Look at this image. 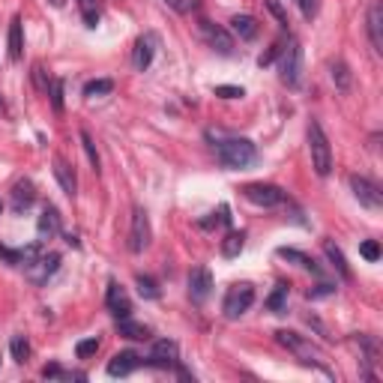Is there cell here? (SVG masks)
<instances>
[{"label": "cell", "mask_w": 383, "mask_h": 383, "mask_svg": "<svg viewBox=\"0 0 383 383\" xmlns=\"http://www.w3.org/2000/svg\"><path fill=\"white\" fill-rule=\"evenodd\" d=\"M216 156L228 171H240L258 162V147L249 138H219L216 141Z\"/></svg>", "instance_id": "6da1fadb"}, {"label": "cell", "mask_w": 383, "mask_h": 383, "mask_svg": "<svg viewBox=\"0 0 383 383\" xmlns=\"http://www.w3.org/2000/svg\"><path fill=\"white\" fill-rule=\"evenodd\" d=\"M276 341H279L281 347H288L299 362H306V366H315V368H320V371H327L324 350H320L318 345H311L306 336H299V332H290V329H279V332H276Z\"/></svg>", "instance_id": "7a4b0ae2"}, {"label": "cell", "mask_w": 383, "mask_h": 383, "mask_svg": "<svg viewBox=\"0 0 383 383\" xmlns=\"http://www.w3.org/2000/svg\"><path fill=\"white\" fill-rule=\"evenodd\" d=\"M308 153H311V168H315L318 177H329L332 171V147L327 132L320 129L318 120L308 123Z\"/></svg>", "instance_id": "3957f363"}, {"label": "cell", "mask_w": 383, "mask_h": 383, "mask_svg": "<svg viewBox=\"0 0 383 383\" xmlns=\"http://www.w3.org/2000/svg\"><path fill=\"white\" fill-rule=\"evenodd\" d=\"M279 78H281V84L290 87V90H297L302 84V45L297 39H288V45L281 48Z\"/></svg>", "instance_id": "277c9868"}, {"label": "cell", "mask_w": 383, "mask_h": 383, "mask_svg": "<svg viewBox=\"0 0 383 383\" xmlns=\"http://www.w3.org/2000/svg\"><path fill=\"white\" fill-rule=\"evenodd\" d=\"M251 302H255V288H251L249 281H240V285L228 288L225 302H221V311H225L228 320H237L251 308Z\"/></svg>", "instance_id": "5b68a950"}, {"label": "cell", "mask_w": 383, "mask_h": 383, "mask_svg": "<svg viewBox=\"0 0 383 383\" xmlns=\"http://www.w3.org/2000/svg\"><path fill=\"white\" fill-rule=\"evenodd\" d=\"M150 240H153V228H150V216L144 207H135L132 210V228H129V251L132 255H141Z\"/></svg>", "instance_id": "8992f818"}, {"label": "cell", "mask_w": 383, "mask_h": 383, "mask_svg": "<svg viewBox=\"0 0 383 383\" xmlns=\"http://www.w3.org/2000/svg\"><path fill=\"white\" fill-rule=\"evenodd\" d=\"M243 198L249 201V204L267 207V210L285 204V192H281L279 186H273V183H249V186H243Z\"/></svg>", "instance_id": "52a82bcc"}, {"label": "cell", "mask_w": 383, "mask_h": 383, "mask_svg": "<svg viewBox=\"0 0 383 383\" xmlns=\"http://www.w3.org/2000/svg\"><path fill=\"white\" fill-rule=\"evenodd\" d=\"M350 189H354V198L366 210H380L383 207V192H380L377 183H371L368 177L354 174V177H350Z\"/></svg>", "instance_id": "ba28073f"}, {"label": "cell", "mask_w": 383, "mask_h": 383, "mask_svg": "<svg viewBox=\"0 0 383 383\" xmlns=\"http://www.w3.org/2000/svg\"><path fill=\"white\" fill-rule=\"evenodd\" d=\"M156 52H159V36L153 33V30L141 33L135 39V48H132V66L138 69V72H144V69H150V63H153Z\"/></svg>", "instance_id": "9c48e42d"}, {"label": "cell", "mask_w": 383, "mask_h": 383, "mask_svg": "<svg viewBox=\"0 0 383 383\" xmlns=\"http://www.w3.org/2000/svg\"><path fill=\"white\" fill-rule=\"evenodd\" d=\"M57 269H60V255H57V251H42L36 260H30V264H27V279L33 281V285H45Z\"/></svg>", "instance_id": "30bf717a"}, {"label": "cell", "mask_w": 383, "mask_h": 383, "mask_svg": "<svg viewBox=\"0 0 383 383\" xmlns=\"http://www.w3.org/2000/svg\"><path fill=\"white\" fill-rule=\"evenodd\" d=\"M210 294H213V273L207 267H195L189 273V299L195 306H204Z\"/></svg>", "instance_id": "8fae6325"}, {"label": "cell", "mask_w": 383, "mask_h": 383, "mask_svg": "<svg viewBox=\"0 0 383 383\" xmlns=\"http://www.w3.org/2000/svg\"><path fill=\"white\" fill-rule=\"evenodd\" d=\"M177 341H171V338H159L156 345H153V354H150L144 359V366L150 368H174L177 366Z\"/></svg>", "instance_id": "7c38bea8"}, {"label": "cell", "mask_w": 383, "mask_h": 383, "mask_svg": "<svg viewBox=\"0 0 383 383\" xmlns=\"http://www.w3.org/2000/svg\"><path fill=\"white\" fill-rule=\"evenodd\" d=\"M201 30H204V36H207V42L216 48V52L221 57H230L234 54V36L228 33L221 24H213V22H201Z\"/></svg>", "instance_id": "4fadbf2b"}, {"label": "cell", "mask_w": 383, "mask_h": 383, "mask_svg": "<svg viewBox=\"0 0 383 383\" xmlns=\"http://www.w3.org/2000/svg\"><path fill=\"white\" fill-rule=\"evenodd\" d=\"M105 306H108V311H111V315H114L117 320L132 315V299H129V294L117 285V281H111L108 290H105Z\"/></svg>", "instance_id": "5bb4252c"}, {"label": "cell", "mask_w": 383, "mask_h": 383, "mask_svg": "<svg viewBox=\"0 0 383 383\" xmlns=\"http://www.w3.org/2000/svg\"><path fill=\"white\" fill-rule=\"evenodd\" d=\"M144 366V359H141L135 350H120V354L111 357L108 362V375L111 377H126V375H132L135 368Z\"/></svg>", "instance_id": "9a60e30c"}, {"label": "cell", "mask_w": 383, "mask_h": 383, "mask_svg": "<svg viewBox=\"0 0 383 383\" xmlns=\"http://www.w3.org/2000/svg\"><path fill=\"white\" fill-rule=\"evenodd\" d=\"M368 39L375 45V52L383 54V3L375 0L368 9Z\"/></svg>", "instance_id": "2e32d148"}, {"label": "cell", "mask_w": 383, "mask_h": 383, "mask_svg": "<svg viewBox=\"0 0 383 383\" xmlns=\"http://www.w3.org/2000/svg\"><path fill=\"white\" fill-rule=\"evenodd\" d=\"M54 177H57V183H60V189L66 192L69 198H75L78 195V180H75V171H72V165L66 162V159H54Z\"/></svg>", "instance_id": "e0dca14e"}, {"label": "cell", "mask_w": 383, "mask_h": 383, "mask_svg": "<svg viewBox=\"0 0 383 383\" xmlns=\"http://www.w3.org/2000/svg\"><path fill=\"white\" fill-rule=\"evenodd\" d=\"M36 230H39V237H42V240H54L60 234V213H57V207L48 204L42 210V216H39V221H36Z\"/></svg>", "instance_id": "ac0fdd59"}, {"label": "cell", "mask_w": 383, "mask_h": 383, "mask_svg": "<svg viewBox=\"0 0 383 383\" xmlns=\"http://www.w3.org/2000/svg\"><path fill=\"white\" fill-rule=\"evenodd\" d=\"M279 258H285V260H294L297 267H302L306 273H311V276H324V269H320L318 264H315V258H308L306 251H299V249H288V246H281L279 249Z\"/></svg>", "instance_id": "d6986e66"}, {"label": "cell", "mask_w": 383, "mask_h": 383, "mask_svg": "<svg viewBox=\"0 0 383 383\" xmlns=\"http://www.w3.org/2000/svg\"><path fill=\"white\" fill-rule=\"evenodd\" d=\"M36 201V189L30 180H18V183L13 186V207H15V213H22V210H27L30 204Z\"/></svg>", "instance_id": "ffe728a7"}, {"label": "cell", "mask_w": 383, "mask_h": 383, "mask_svg": "<svg viewBox=\"0 0 383 383\" xmlns=\"http://www.w3.org/2000/svg\"><path fill=\"white\" fill-rule=\"evenodd\" d=\"M24 57V30H22V18H13V24H9V60L18 63V60Z\"/></svg>", "instance_id": "44dd1931"}, {"label": "cell", "mask_w": 383, "mask_h": 383, "mask_svg": "<svg viewBox=\"0 0 383 383\" xmlns=\"http://www.w3.org/2000/svg\"><path fill=\"white\" fill-rule=\"evenodd\" d=\"M117 329H120V336L123 338H132V341H147L150 338V327L138 324V320H132V318H120Z\"/></svg>", "instance_id": "7402d4cb"}, {"label": "cell", "mask_w": 383, "mask_h": 383, "mask_svg": "<svg viewBox=\"0 0 383 383\" xmlns=\"http://www.w3.org/2000/svg\"><path fill=\"white\" fill-rule=\"evenodd\" d=\"M329 75H332V84H336L341 93H347L350 84H354V75H350V66L345 60H332L329 63Z\"/></svg>", "instance_id": "603a6c76"}, {"label": "cell", "mask_w": 383, "mask_h": 383, "mask_svg": "<svg viewBox=\"0 0 383 383\" xmlns=\"http://www.w3.org/2000/svg\"><path fill=\"white\" fill-rule=\"evenodd\" d=\"M324 255L329 258V264L338 269L341 279H350V267H347V260H345V251L332 243V240H324Z\"/></svg>", "instance_id": "cb8c5ba5"}, {"label": "cell", "mask_w": 383, "mask_h": 383, "mask_svg": "<svg viewBox=\"0 0 383 383\" xmlns=\"http://www.w3.org/2000/svg\"><path fill=\"white\" fill-rule=\"evenodd\" d=\"M243 249H246V230H228V237L221 240V255L237 258Z\"/></svg>", "instance_id": "d4e9b609"}, {"label": "cell", "mask_w": 383, "mask_h": 383, "mask_svg": "<svg viewBox=\"0 0 383 383\" xmlns=\"http://www.w3.org/2000/svg\"><path fill=\"white\" fill-rule=\"evenodd\" d=\"M230 27H234V33L240 39H255L258 36V22L251 15H234L230 18Z\"/></svg>", "instance_id": "484cf974"}, {"label": "cell", "mask_w": 383, "mask_h": 383, "mask_svg": "<svg viewBox=\"0 0 383 383\" xmlns=\"http://www.w3.org/2000/svg\"><path fill=\"white\" fill-rule=\"evenodd\" d=\"M78 9H81V18L87 27H96L99 18H102V3L99 0H78Z\"/></svg>", "instance_id": "4316f807"}, {"label": "cell", "mask_w": 383, "mask_h": 383, "mask_svg": "<svg viewBox=\"0 0 383 383\" xmlns=\"http://www.w3.org/2000/svg\"><path fill=\"white\" fill-rule=\"evenodd\" d=\"M288 306V285H276V290L267 297V308L273 311V315H281Z\"/></svg>", "instance_id": "83f0119b"}, {"label": "cell", "mask_w": 383, "mask_h": 383, "mask_svg": "<svg viewBox=\"0 0 383 383\" xmlns=\"http://www.w3.org/2000/svg\"><path fill=\"white\" fill-rule=\"evenodd\" d=\"M42 377L45 380H87V375H81V371H63L60 366H45Z\"/></svg>", "instance_id": "f1b7e54d"}, {"label": "cell", "mask_w": 383, "mask_h": 383, "mask_svg": "<svg viewBox=\"0 0 383 383\" xmlns=\"http://www.w3.org/2000/svg\"><path fill=\"white\" fill-rule=\"evenodd\" d=\"M111 90H114V81H111V78H99V81H87V84H84V96H87V99L108 96Z\"/></svg>", "instance_id": "f546056e"}, {"label": "cell", "mask_w": 383, "mask_h": 383, "mask_svg": "<svg viewBox=\"0 0 383 383\" xmlns=\"http://www.w3.org/2000/svg\"><path fill=\"white\" fill-rule=\"evenodd\" d=\"M135 288L144 299H159V285L150 276H135Z\"/></svg>", "instance_id": "4dcf8cb0"}, {"label": "cell", "mask_w": 383, "mask_h": 383, "mask_svg": "<svg viewBox=\"0 0 383 383\" xmlns=\"http://www.w3.org/2000/svg\"><path fill=\"white\" fill-rule=\"evenodd\" d=\"M228 221H230V210H228L225 204H221V207H219V213H210V219H201L198 225L204 228V230H210V228H216V225H228Z\"/></svg>", "instance_id": "1f68e13d"}, {"label": "cell", "mask_w": 383, "mask_h": 383, "mask_svg": "<svg viewBox=\"0 0 383 383\" xmlns=\"http://www.w3.org/2000/svg\"><path fill=\"white\" fill-rule=\"evenodd\" d=\"M9 350H13V359H15V362H27V357H30V341H27L24 336H15L13 345H9Z\"/></svg>", "instance_id": "d6a6232c"}, {"label": "cell", "mask_w": 383, "mask_h": 383, "mask_svg": "<svg viewBox=\"0 0 383 383\" xmlns=\"http://www.w3.org/2000/svg\"><path fill=\"white\" fill-rule=\"evenodd\" d=\"M63 90H66V84L60 81V78H52L48 96H52V108H54V111H63Z\"/></svg>", "instance_id": "836d02e7"}, {"label": "cell", "mask_w": 383, "mask_h": 383, "mask_svg": "<svg viewBox=\"0 0 383 383\" xmlns=\"http://www.w3.org/2000/svg\"><path fill=\"white\" fill-rule=\"evenodd\" d=\"M99 350V338L93 336V338H84V341H78L75 345V354H78V359H87V357H93Z\"/></svg>", "instance_id": "e575fe53"}, {"label": "cell", "mask_w": 383, "mask_h": 383, "mask_svg": "<svg viewBox=\"0 0 383 383\" xmlns=\"http://www.w3.org/2000/svg\"><path fill=\"white\" fill-rule=\"evenodd\" d=\"M81 147H84V153L90 159V165H93V171H99V153H96V144H93V138H90V132H81Z\"/></svg>", "instance_id": "d590c367"}, {"label": "cell", "mask_w": 383, "mask_h": 383, "mask_svg": "<svg viewBox=\"0 0 383 383\" xmlns=\"http://www.w3.org/2000/svg\"><path fill=\"white\" fill-rule=\"evenodd\" d=\"M359 255L366 258V260H371V264H375V260H380V246H377V240H366V243L359 246Z\"/></svg>", "instance_id": "8d00e7d4"}, {"label": "cell", "mask_w": 383, "mask_h": 383, "mask_svg": "<svg viewBox=\"0 0 383 383\" xmlns=\"http://www.w3.org/2000/svg\"><path fill=\"white\" fill-rule=\"evenodd\" d=\"M33 84H36V90H42V93H48V87H52V78L45 75L42 63H33Z\"/></svg>", "instance_id": "74e56055"}, {"label": "cell", "mask_w": 383, "mask_h": 383, "mask_svg": "<svg viewBox=\"0 0 383 383\" xmlns=\"http://www.w3.org/2000/svg\"><path fill=\"white\" fill-rule=\"evenodd\" d=\"M297 6H299V13L306 22H311V18L318 15V9H320V0H297Z\"/></svg>", "instance_id": "f35d334b"}, {"label": "cell", "mask_w": 383, "mask_h": 383, "mask_svg": "<svg viewBox=\"0 0 383 383\" xmlns=\"http://www.w3.org/2000/svg\"><path fill=\"white\" fill-rule=\"evenodd\" d=\"M213 93L221 96V99H240V96H246V90L243 87H230V84H219Z\"/></svg>", "instance_id": "ab89813d"}, {"label": "cell", "mask_w": 383, "mask_h": 383, "mask_svg": "<svg viewBox=\"0 0 383 383\" xmlns=\"http://www.w3.org/2000/svg\"><path fill=\"white\" fill-rule=\"evenodd\" d=\"M267 9H269V13H273L276 18H279V24L288 30V24H290V22H288V13H285V9H281L279 0H267Z\"/></svg>", "instance_id": "60d3db41"}, {"label": "cell", "mask_w": 383, "mask_h": 383, "mask_svg": "<svg viewBox=\"0 0 383 383\" xmlns=\"http://www.w3.org/2000/svg\"><path fill=\"white\" fill-rule=\"evenodd\" d=\"M281 48H285V39H279V42H276L273 48H269V52H267L264 57L258 60V63H260V66H269V63H273V60H276V54H281Z\"/></svg>", "instance_id": "b9f144b4"}, {"label": "cell", "mask_w": 383, "mask_h": 383, "mask_svg": "<svg viewBox=\"0 0 383 383\" xmlns=\"http://www.w3.org/2000/svg\"><path fill=\"white\" fill-rule=\"evenodd\" d=\"M336 290V285H318L315 290H308V299H318V297H327V294H332Z\"/></svg>", "instance_id": "7bdbcfd3"}, {"label": "cell", "mask_w": 383, "mask_h": 383, "mask_svg": "<svg viewBox=\"0 0 383 383\" xmlns=\"http://www.w3.org/2000/svg\"><path fill=\"white\" fill-rule=\"evenodd\" d=\"M165 3H171V6H174V9H180V13H186V3H180V0H165Z\"/></svg>", "instance_id": "ee69618b"}, {"label": "cell", "mask_w": 383, "mask_h": 383, "mask_svg": "<svg viewBox=\"0 0 383 383\" xmlns=\"http://www.w3.org/2000/svg\"><path fill=\"white\" fill-rule=\"evenodd\" d=\"M0 213H3V201H0Z\"/></svg>", "instance_id": "f6af8a7d"}]
</instances>
